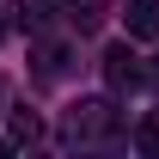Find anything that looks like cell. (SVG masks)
Here are the masks:
<instances>
[{
  "label": "cell",
  "instance_id": "obj_1",
  "mask_svg": "<svg viewBox=\"0 0 159 159\" xmlns=\"http://www.w3.org/2000/svg\"><path fill=\"white\" fill-rule=\"evenodd\" d=\"M116 122H122V116H116L110 98H80L74 110H67V135H74V141H110Z\"/></svg>",
  "mask_w": 159,
  "mask_h": 159
},
{
  "label": "cell",
  "instance_id": "obj_2",
  "mask_svg": "<svg viewBox=\"0 0 159 159\" xmlns=\"http://www.w3.org/2000/svg\"><path fill=\"white\" fill-rule=\"evenodd\" d=\"M104 80H110L116 92H129V86L147 80V67H141V55L129 49V43H110V49H104Z\"/></svg>",
  "mask_w": 159,
  "mask_h": 159
},
{
  "label": "cell",
  "instance_id": "obj_3",
  "mask_svg": "<svg viewBox=\"0 0 159 159\" xmlns=\"http://www.w3.org/2000/svg\"><path fill=\"white\" fill-rule=\"evenodd\" d=\"M129 37H159V0H129Z\"/></svg>",
  "mask_w": 159,
  "mask_h": 159
},
{
  "label": "cell",
  "instance_id": "obj_4",
  "mask_svg": "<svg viewBox=\"0 0 159 159\" xmlns=\"http://www.w3.org/2000/svg\"><path fill=\"white\" fill-rule=\"evenodd\" d=\"M6 129H12V141L25 147V141H37V135H43V116L31 110V104H12V110H6Z\"/></svg>",
  "mask_w": 159,
  "mask_h": 159
},
{
  "label": "cell",
  "instance_id": "obj_5",
  "mask_svg": "<svg viewBox=\"0 0 159 159\" xmlns=\"http://www.w3.org/2000/svg\"><path fill=\"white\" fill-rule=\"evenodd\" d=\"M61 6H67V19H74L80 31H98L104 12H110V0H61Z\"/></svg>",
  "mask_w": 159,
  "mask_h": 159
},
{
  "label": "cell",
  "instance_id": "obj_6",
  "mask_svg": "<svg viewBox=\"0 0 159 159\" xmlns=\"http://www.w3.org/2000/svg\"><path fill=\"white\" fill-rule=\"evenodd\" d=\"M12 25L19 31H43L49 25V0H12Z\"/></svg>",
  "mask_w": 159,
  "mask_h": 159
},
{
  "label": "cell",
  "instance_id": "obj_7",
  "mask_svg": "<svg viewBox=\"0 0 159 159\" xmlns=\"http://www.w3.org/2000/svg\"><path fill=\"white\" fill-rule=\"evenodd\" d=\"M67 74V49H61V43H43L37 49V80H61Z\"/></svg>",
  "mask_w": 159,
  "mask_h": 159
},
{
  "label": "cell",
  "instance_id": "obj_8",
  "mask_svg": "<svg viewBox=\"0 0 159 159\" xmlns=\"http://www.w3.org/2000/svg\"><path fill=\"white\" fill-rule=\"evenodd\" d=\"M135 147L141 153H159V110H147V116L135 122Z\"/></svg>",
  "mask_w": 159,
  "mask_h": 159
},
{
  "label": "cell",
  "instance_id": "obj_9",
  "mask_svg": "<svg viewBox=\"0 0 159 159\" xmlns=\"http://www.w3.org/2000/svg\"><path fill=\"white\" fill-rule=\"evenodd\" d=\"M0 110H6V92H0Z\"/></svg>",
  "mask_w": 159,
  "mask_h": 159
},
{
  "label": "cell",
  "instance_id": "obj_10",
  "mask_svg": "<svg viewBox=\"0 0 159 159\" xmlns=\"http://www.w3.org/2000/svg\"><path fill=\"white\" fill-rule=\"evenodd\" d=\"M0 37H6V25H0Z\"/></svg>",
  "mask_w": 159,
  "mask_h": 159
}]
</instances>
